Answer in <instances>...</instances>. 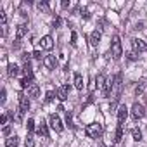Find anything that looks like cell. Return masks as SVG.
<instances>
[{
    "label": "cell",
    "instance_id": "6da1fadb",
    "mask_svg": "<svg viewBox=\"0 0 147 147\" xmlns=\"http://www.w3.org/2000/svg\"><path fill=\"white\" fill-rule=\"evenodd\" d=\"M119 95H121V73H118V75L114 76V85H113V94H111V97H113L111 111L116 107V104H118V100H119Z\"/></svg>",
    "mask_w": 147,
    "mask_h": 147
},
{
    "label": "cell",
    "instance_id": "7a4b0ae2",
    "mask_svg": "<svg viewBox=\"0 0 147 147\" xmlns=\"http://www.w3.org/2000/svg\"><path fill=\"white\" fill-rule=\"evenodd\" d=\"M85 133H87V137H90V138H99V137L104 133V128H102L100 123H92V125H87Z\"/></svg>",
    "mask_w": 147,
    "mask_h": 147
},
{
    "label": "cell",
    "instance_id": "3957f363",
    "mask_svg": "<svg viewBox=\"0 0 147 147\" xmlns=\"http://www.w3.org/2000/svg\"><path fill=\"white\" fill-rule=\"evenodd\" d=\"M111 55H113L114 59H119V57L123 55V47H121V40H119L118 35L113 38V43H111Z\"/></svg>",
    "mask_w": 147,
    "mask_h": 147
},
{
    "label": "cell",
    "instance_id": "277c9868",
    "mask_svg": "<svg viewBox=\"0 0 147 147\" xmlns=\"http://www.w3.org/2000/svg\"><path fill=\"white\" fill-rule=\"evenodd\" d=\"M49 121H50L52 130H55L57 133H61V131L64 130V125H62V121H61V118H59L57 114H50V116H49Z\"/></svg>",
    "mask_w": 147,
    "mask_h": 147
},
{
    "label": "cell",
    "instance_id": "5b68a950",
    "mask_svg": "<svg viewBox=\"0 0 147 147\" xmlns=\"http://www.w3.org/2000/svg\"><path fill=\"white\" fill-rule=\"evenodd\" d=\"M144 116H145V109H144V106L138 104V102H135L133 107H131V118H133V119H140V118H144Z\"/></svg>",
    "mask_w": 147,
    "mask_h": 147
},
{
    "label": "cell",
    "instance_id": "8992f818",
    "mask_svg": "<svg viewBox=\"0 0 147 147\" xmlns=\"http://www.w3.org/2000/svg\"><path fill=\"white\" fill-rule=\"evenodd\" d=\"M40 45H42L43 50H52L54 49V38L50 35H45V36L40 38Z\"/></svg>",
    "mask_w": 147,
    "mask_h": 147
},
{
    "label": "cell",
    "instance_id": "52a82bcc",
    "mask_svg": "<svg viewBox=\"0 0 147 147\" xmlns=\"http://www.w3.org/2000/svg\"><path fill=\"white\" fill-rule=\"evenodd\" d=\"M131 47H133L135 52H144V50H147V43H145L144 40H140V38H133V40H131Z\"/></svg>",
    "mask_w": 147,
    "mask_h": 147
},
{
    "label": "cell",
    "instance_id": "ba28073f",
    "mask_svg": "<svg viewBox=\"0 0 147 147\" xmlns=\"http://www.w3.org/2000/svg\"><path fill=\"white\" fill-rule=\"evenodd\" d=\"M30 106H31V102H30V99H28V95H19V111L21 113H26V111H30Z\"/></svg>",
    "mask_w": 147,
    "mask_h": 147
},
{
    "label": "cell",
    "instance_id": "9c48e42d",
    "mask_svg": "<svg viewBox=\"0 0 147 147\" xmlns=\"http://www.w3.org/2000/svg\"><path fill=\"white\" fill-rule=\"evenodd\" d=\"M128 118V107L123 104V106H119L118 107V125H121L123 126V123H125V119Z\"/></svg>",
    "mask_w": 147,
    "mask_h": 147
},
{
    "label": "cell",
    "instance_id": "30bf717a",
    "mask_svg": "<svg viewBox=\"0 0 147 147\" xmlns=\"http://www.w3.org/2000/svg\"><path fill=\"white\" fill-rule=\"evenodd\" d=\"M43 64H45L47 69H55V67H57V59H55L54 55H45Z\"/></svg>",
    "mask_w": 147,
    "mask_h": 147
},
{
    "label": "cell",
    "instance_id": "8fae6325",
    "mask_svg": "<svg viewBox=\"0 0 147 147\" xmlns=\"http://www.w3.org/2000/svg\"><path fill=\"white\" fill-rule=\"evenodd\" d=\"M113 85H114V78H107V82H106V85H104V90H102L104 97H111V94H113Z\"/></svg>",
    "mask_w": 147,
    "mask_h": 147
},
{
    "label": "cell",
    "instance_id": "7c38bea8",
    "mask_svg": "<svg viewBox=\"0 0 147 147\" xmlns=\"http://www.w3.org/2000/svg\"><path fill=\"white\" fill-rule=\"evenodd\" d=\"M67 92H69V85H62L61 88H57V99L61 102H64L67 99Z\"/></svg>",
    "mask_w": 147,
    "mask_h": 147
},
{
    "label": "cell",
    "instance_id": "4fadbf2b",
    "mask_svg": "<svg viewBox=\"0 0 147 147\" xmlns=\"http://www.w3.org/2000/svg\"><path fill=\"white\" fill-rule=\"evenodd\" d=\"M7 73H9V76H19V73H21V69H19V66L18 64H14V62H11L9 66H7Z\"/></svg>",
    "mask_w": 147,
    "mask_h": 147
},
{
    "label": "cell",
    "instance_id": "5bb4252c",
    "mask_svg": "<svg viewBox=\"0 0 147 147\" xmlns=\"http://www.w3.org/2000/svg\"><path fill=\"white\" fill-rule=\"evenodd\" d=\"M28 97H31V99H38V97H40V87H38L36 83H33V85L28 88Z\"/></svg>",
    "mask_w": 147,
    "mask_h": 147
},
{
    "label": "cell",
    "instance_id": "9a60e30c",
    "mask_svg": "<svg viewBox=\"0 0 147 147\" xmlns=\"http://www.w3.org/2000/svg\"><path fill=\"white\" fill-rule=\"evenodd\" d=\"M100 31L99 30H95V31H92V35H90V45L92 47H97L99 45V42H100Z\"/></svg>",
    "mask_w": 147,
    "mask_h": 147
},
{
    "label": "cell",
    "instance_id": "2e32d148",
    "mask_svg": "<svg viewBox=\"0 0 147 147\" xmlns=\"http://www.w3.org/2000/svg\"><path fill=\"white\" fill-rule=\"evenodd\" d=\"M26 33H28V26H26V24H19V26H18V31H16V40L19 42Z\"/></svg>",
    "mask_w": 147,
    "mask_h": 147
},
{
    "label": "cell",
    "instance_id": "e0dca14e",
    "mask_svg": "<svg viewBox=\"0 0 147 147\" xmlns=\"http://www.w3.org/2000/svg\"><path fill=\"white\" fill-rule=\"evenodd\" d=\"M5 147H19V137L18 135H12L5 140Z\"/></svg>",
    "mask_w": 147,
    "mask_h": 147
},
{
    "label": "cell",
    "instance_id": "ac0fdd59",
    "mask_svg": "<svg viewBox=\"0 0 147 147\" xmlns=\"http://www.w3.org/2000/svg\"><path fill=\"white\" fill-rule=\"evenodd\" d=\"M36 131H38V135H40V137L49 138V128H47V125H45L43 121L40 123V126H38V130H36Z\"/></svg>",
    "mask_w": 147,
    "mask_h": 147
},
{
    "label": "cell",
    "instance_id": "d6986e66",
    "mask_svg": "<svg viewBox=\"0 0 147 147\" xmlns=\"http://www.w3.org/2000/svg\"><path fill=\"white\" fill-rule=\"evenodd\" d=\"M75 87L76 90H83V76L80 73H75Z\"/></svg>",
    "mask_w": 147,
    "mask_h": 147
},
{
    "label": "cell",
    "instance_id": "ffe728a7",
    "mask_svg": "<svg viewBox=\"0 0 147 147\" xmlns=\"http://www.w3.org/2000/svg\"><path fill=\"white\" fill-rule=\"evenodd\" d=\"M121 140H123V126H121V125H118L116 133H114V142L118 144V142H121Z\"/></svg>",
    "mask_w": 147,
    "mask_h": 147
},
{
    "label": "cell",
    "instance_id": "44dd1931",
    "mask_svg": "<svg viewBox=\"0 0 147 147\" xmlns=\"http://www.w3.org/2000/svg\"><path fill=\"white\" fill-rule=\"evenodd\" d=\"M31 85H33V78H31V76H24V78L21 80V87H23V88H30Z\"/></svg>",
    "mask_w": 147,
    "mask_h": 147
},
{
    "label": "cell",
    "instance_id": "7402d4cb",
    "mask_svg": "<svg viewBox=\"0 0 147 147\" xmlns=\"http://www.w3.org/2000/svg\"><path fill=\"white\" fill-rule=\"evenodd\" d=\"M106 82H107V80H106V76H104V75H99V76H97V83H95V85H97V88L104 90V85H106Z\"/></svg>",
    "mask_w": 147,
    "mask_h": 147
},
{
    "label": "cell",
    "instance_id": "603a6c76",
    "mask_svg": "<svg viewBox=\"0 0 147 147\" xmlns=\"http://www.w3.org/2000/svg\"><path fill=\"white\" fill-rule=\"evenodd\" d=\"M131 135H133V140H135V142H140V140H142V131H140L138 128H133V130H131Z\"/></svg>",
    "mask_w": 147,
    "mask_h": 147
},
{
    "label": "cell",
    "instance_id": "cb8c5ba5",
    "mask_svg": "<svg viewBox=\"0 0 147 147\" xmlns=\"http://www.w3.org/2000/svg\"><path fill=\"white\" fill-rule=\"evenodd\" d=\"M24 145H26V147H35L33 135H30V133H28V137H26V140H24Z\"/></svg>",
    "mask_w": 147,
    "mask_h": 147
},
{
    "label": "cell",
    "instance_id": "d4e9b609",
    "mask_svg": "<svg viewBox=\"0 0 147 147\" xmlns=\"http://www.w3.org/2000/svg\"><path fill=\"white\" fill-rule=\"evenodd\" d=\"M36 7H38L42 12H49V4H47V2H38Z\"/></svg>",
    "mask_w": 147,
    "mask_h": 147
},
{
    "label": "cell",
    "instance_id": "484cf974",
    "mask_svg": "<svg viewBox=\"0 0 147 147\" xmlns=\"http://www.w3.org/2000/svg\"><path fill=\"white\" fill-rule=\"evenodd\" d=\"M26 128H28V133H30V135H33V130H35V121H33L31 118L28 119V125H26Z\"/></svg>",
    "mask_w": 147,
    "mask_h": 147
},
{
    "label": "cell",
    "instance_id": "4316f807",
    "mask_svg": "<svg viewBox=\"0 0 147 147\" xmlns=\"http://www.w3.org/2000/svg\"><path fill=\"white\" fill-rule=\"evenodd\" d=\"M0 23H2V26H7V16L4 11H0Z\"/></svg>",
    "mask_w": 147,
    "mask_h": 147
},
{
    "label": "cell",
    "instance_id": "83f0119b",
    "mask_svg": "<svg viewBox=\"0 0 147 147\" xmlns=\"http://www.w3.org/2000/svg\"><path fill=\"white\" fill-rule=\"evenodd\" d=\"M54 95H55V94H54L52 90H50V92H47V95H45V104L52 102V100H54Z\"/></svg>",
    "mask_w": 147,
    "mask_h": 147
},
{
    "label": "cell",
    "instance_id": "f1b7e54d",
    "mask_svg": "<svg viewBox=\"0 0 147 147\" xmlns=\"http://www.w3.org/2000/svg\"><path fill=\"white\" fill-rule=\"evenodd\" d=\"M76 40H78V35L73 31V33H71V45H73V47H76Z\"/></svg>",
    "mask_w": 147,
    "mask_h": 147
},
{
    "label": "cell",
    "instance_id": "f546056e",
    "mask_svg": "<svg viewBox=\"0 0 147 147\" xmlns=\"http://www.w3.org/2000/svg\"><path fill=\"white\" fill-rule=\"evenodd\" d=\"M5 95H7V90H5V88H2V94H0V102H2V104H4V102H5V99H7Z\"/></svg>",
    "mask_w": 147,
    "mask_h": 147
},
{
    "label": "cell",
    "instance_id": "4dcf8cb0",
    "mask_svg": "<svg viewBox=\"0 0 147 147\" xmlns=\"http://www.w3.org/2000/svg\"><path fill=\"white\" fill-rule=\"evenodd\" d=\"M52 24H54V28H59V26H61V18H54Z\"/></svg>",
    "mask_w": 147,
    "mask_h": 147
},
{
    "label": "cell",
    "instance_id": "1f68e13d",
    "mask_svg": "<svg viewBox=\"0 0 147 147\" xmlns=\"http://www.w3.org/2000/svg\"><path fill=\"white\" fill-rule=\"evenodd\" d=\"M11 130H12L11 126H4V130H2V133H4L5 137H9V135H11Z\"/></svg>",
    "mask_w": 147,
    "mask_h": 147
},
{
    "label": "cell",
    "instance_id": "d6a6232c",
    "mask_svg": "<svg viewBox=\"0 0 147 147\" xmlns=\"http://www.w3.org/2000/svg\"><path fill=\"white\" fill-rule=\"evenodd\" d=\"M126 57H128L130 61H135V59H137V54H135V52H128V54H126Z\"/></svg>",
    "mask_w": 147,
    "mask_h": 147
},
{
    "label": "cell",
    "instance_id": "836d02e7",
    "mask_svg": "<svg viewBox=\"0 0 147 147\" xmlns=\"http://www.w3.org/2000/svg\"><path fill=\"white\" fill-rule=\"evenodd\" d=\"M31 55H33L35 59H42V52H40V50H35V52H33Z\"/></svg>",
    "mask_w": 147,
    "mask_h": 147
},
{
    "label": "cell",
    "instance_id": "e575fe53",
    "mask_svg": "<svg viewBox=\"0 0 147 147\" xmlns=\"http://www.w3.org/2000/svg\"><path fill=\"white\" fill-rule=\"evenodd\" d=\"M142 92H144V88H142V85H138V87L135 88V94H137V95H140Z\"/></svg>",
    "mask_w": 147,
    "mask_h": 147
},
{
    "label": "cell",
    "instance_id": "d590c367",
    "mask_svg": "<svg viewBox=\"0 0 147 147\" xmlns=\"http://www.w3.org/2000/svg\"><path fill=\"white\" fill-rule=\"evenodd\" d=\"M0 123H2V125L7 123V114H2V118H0Z\"/></svg>",
    "mask_w": 147,
    "mask_h": 147
},
{
    "label": "cell",
    "instance_id": "8d00e7d4",
    "mask_svg": "<svg viewBox=\"0 0 147 147\" xmlns=\"http://www.w3.org/2000/svg\"><path fill=\"white\" fill-rule=\"evenodd\" d=\"M82 16H83V18H85V19H90V12H88V11H85V12H83V14H82Z\"/></svg>",
    "mask_w": 147,
    "mask_h": 147
},
{
    "label": "cell",
    "instance_id": "74e56055",
    "mask_svg": "<svg viewBox=\"0 0 147 147\" xmlns=\"http://www.w3.org/2000/svg\"><path fill=\"white\" fill-rule=\"evenodd\" d=\"M61 5H62V7H64V9H67V7H69V2H66V0H64V2H62V4H61Z\"/></svg>",
    "mask_w": 147,
    "mask_h": 147
},
{
    "label": "cell",
    "instance_id": "f35d334b",
    "mask_svg": "<svg viewBox=\"0 0 147 147\" xmlns=\"http://www.w3.org/2000/svg\"><path fill=\"white\" fill-rule=\"evenodd\" d=\"M99 147H106V145H104V144H99Z\"/></svg>",
    "mask_w": 147,
    "mask_h": 147
}]
</instances>
